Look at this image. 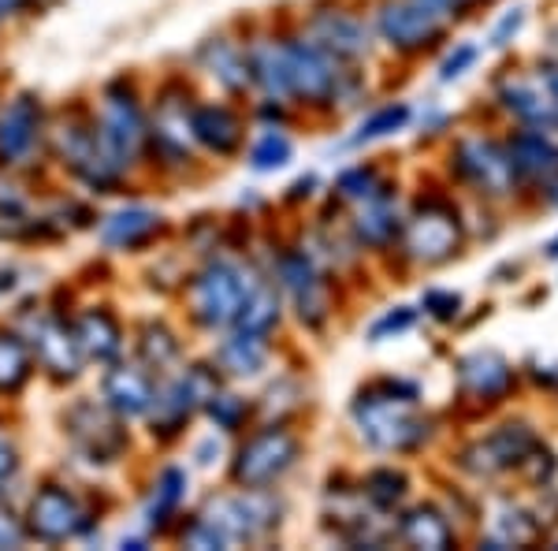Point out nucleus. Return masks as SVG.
Listing matches in <instances>:
<instances>
[{"mask_svg":"<svg viewBox=\"0 0 558 551\" xmlns=\"http://www.w3.org/2000/svg\"><path fill=\"white\" fill-rule=\"evenodd\" d=\"M205 64H209L213 79H220V83L231 89L250 83V60L242 57L239 49H231L228 41H213L209 49H205Z\"/></svg>","mask_w":558,"mask_h":551,"instance_id":"29","label":"nucleus"},{"mask_svg":"<svg viewBox=\"0 0 558 551\" xmlns=\"http://www.w3.org/2000/svg\"><path fill=\"white\" fill-rule=\"evenodd\" d=\"M183 484H186V477L179 474V469H168V474L160 477L157 503H153V522H165V514L172 511L175 503H179V495H183Z\"/></svg>","mask_w":558,"mask_h":551,"instance_id":"33","label":"nucleus"},{"mask_svg":"<svg viewBox=\"0 0 558 551\" xmlns=\"http://www.w3.org/2000/svg\"><path fill=\"white\" fill-rule=\"evenodd\" d=\"M250 284H254V279L235 265H209L191 287V302H194L197 321L213 324V328L216 324H231L239 318L242 302H246Z\"/></svg>","mask_w":558,"mask_h":551,"instance_id":"4","label":"nucleus"},{"mask_svg":"<svg viewBox=\"0 0 558 551\" xmlns=\"http://www.w3.org/2000/svg\"><path fill=\"white\" fill-rule=\"evenodd\" d=\"M402 540L413 548H447L451 544V526L436 511L417 507L402 518Z\"/></svg>","mask_w":558,"mask_h":551,"instance_id":"26","label":"nucleus"},{"mask_svg":"<svg viewBox=\"0 0 558 551\" xmlns=\"http://www.w3.org/2000/svg\"><path fill=\"white\" fill-rule=\"evenodd\" d=\"M510 165H514V171H525V176L551 179L558 176V149L551 142H544V134H521L510 146Z\"/></svg>","mask_w":558,"mask_h":551,"instance_id":"21","label":"nucleus"},{"mask_svg":"<svg viewBox=\"0 0 558 551\" xmlns=\"http://www.w3.org/2000/svg\"><path fill=\"white\" fill-rule=\"evenodd\" d=\"M410 321H413V313L410 310H399V313H391V318H384L380 324L373 328V339H380L384 332H402V328H410Z\"/></svg>","mask_w":558,"mask_h":551,"instance_id":"41","label":"nucleus"},{"mask_svg":"<svg viewBox=\"0 0 558 551\" xmlns=\"http://www.w3.org/2000/svg\"><path fill=\"white\" fill-rule=\"evenodd\" d=\"M287 52V83L291 94L305 101H331L339 94V68L324 45L317 41H291L283 45Z\"/></svg>","mask_w":558,"mask_h":551,"instance_id":"5","label":"nucleus"},{"mask_svg":"<svg viewBox=\"0 0 558 551\" xmlns=\"http://www.w3.org/2000/svg\"><path fill=\"white\" fill-rule=\"evenodd\" d=\"M533 451H536V440L525 424H502L495 436H488L484 444H476L470 455H465V466L476 469V474H495V469L529 463Z\"/></svg>","mask_w":558,"mask_h":551,"instance_id":"10","label":"nucleus"},{"mask_svg":"<svg viewBox=\"0 0 558 551\" xmlns=\"http://www.w3.org/2000/svg\"><path fill=\"white\" fill-rule=\"evenodd\" d=\"M75 410L86 418V424H78L71 418V424H75L71 432H75L78 444H86L89 451H97V455H116V451H120V432L105 418V410H97L94 403H83V406H75Z\"/></svg>","mask_w":558,"mask_h":551,"instance_id":"23","label":"nucleus"},{"mask_svg":"<svg viewBox=\"0 0 558 551\" xmlns=\"http://www.w3.org/2000/svg\"><path fill=\"white\" fill-rule=\"evenodd\" d=\"M354 418L362 424V436L380 451H410L428 436V421L417 414L413 387L380 384L362 392L354 403Z\"/></svg>","mask_w":558,"mask_h":551,"instance_id":"1","label":"nucleus"},{"mask_svg":"<svg viewBox=\"0 0 558 551\" xmlns=\"http://www.w3.org/2000/svg\"><path fill=\"white\" fill-rule=\"evenodd\" d=\"M23 544V526L12 511L0 503V548H20Z\"/></svg>","mask_w":558,"mask_h":551,"instance_id":"37","label":"nucleus"},{"mask_svg":"<svg viewBox=\"0 0 558 551\" xmlns=\"http://www.w3.org/2000/svg\"><path fill=\"white\" fill-rule=\"evenodd\" d=\"M462 384L473 395L495 399V395H502L510 387V366L499 355H473L462 361Z\"/></svg>","mask_w":558,"mask_h":551,"instance_id":"20","label":"nucleus"},{"mask_svg":"<svg viewBox=\"0 0 558 551\" xmlns=\"http://www.w3.org/2000/svg\"><path fill=\"white\" fill-rule=\"evenodd\" d=\"M399 231V216H395V205L387 194H368L365 197V209L357 216V235H362L365 242H387L391 235Z\"/></svg>","mask_w":558,"mask_h":551,"instance_id":"28","label":"nucleus"},{"mask_svg":"<svg viewBox=\"0 0 558 551\" xmlns=\"http://www.w3.org/2000/svg\"><path fill=\"white\" fill-rule=\"evenodd\" d=\"M26 0H0V12H20Z\"/></svg>","mask_w":558,"mask_h":551,"instance_id":"44","label":"nucleus"},{"mask_svg":"<svg viewBox=\"0 0 558 551\" xmlns=\"http://www.w3.org/2000/svg\"><path fill=\"white\" fill-rule=\"evenodd\" d=\"M220 366L235 376H254L260 366H265V336L257 332H239L235 339H228L220 347Z\"/></svg>","mask_w":558,"mask_h":551,"instance_id":"24","label":"nucleus"},{"mask_svg":"<svg viewBox=\"0 0 558 551\" xmlns=\"http://www.w3.org/2000/svg\"><path fill=\"white\" fill-rule=\"evenodd\" d=\"M502 97H507V105L514 108L525 123H533V128H558V101L544 79H521V83L507 86Z\"/></svg>","mask_w":558,"mask_h":551,"instance_id":"16","label":"nucleus"},{"mask_svg":"<svg viewBox=\"0 0 558 551\" xmlns=\"http://www.w3.org/2000/svg\"><path fill=\"white\" fill-rule=\"evenodd\" d=\"M31 529L41 540H52V544L57 540H71L86 529V511L78 507V500L64 492V488H45L31 503Z\"/></svg>","mask_w":558,"mask_h":551,"instance_id":"9","label":"nucleus"},{"mask_svg":"<svg viewBox=\"0 0 558 551\" xmlns=\"http://www.w3.org/2000/svg\"><path fill=\"white\" fill-rule=\"evenodd\" d=\"M175 339L172 336H168V332L165 328H153V324H149V328H146V339H142V355H146V361H149V366H168V361H172L175 358Z\"/></svg>","mask_w":558,"mask_h":551,"instance_id":"34","label":"nucleus"},{"mask_svg":"<svg viewBox=\"0 0 558 551\" xmlns=\"http://www.w3.org/2000/svg\"><path fill=\"white\" fill-rule=\"evenodd\" d=\"M205 526H213V532L220 537V544H242V540H254L260 532H268L279 522V503L272 495L260 492H242L228 495V500H216L209 514H205Z\"/></svg>","mask_w":558,"mask_h":551,"instance_id":"2","label":"nucleus"},{"mask_svg":"<svg viewBox=\"0 0 558 551\" xmlns=\"http://www.w3.org/2000/svg\"><path fill=\"white\" fill-rule=\"evenodd\" d=\"M279 318V306H276V291L268 284H260V279H254L250 284V291H246V302H242V310H239V324H242V332H257V336H265L268 328L276 324Z\"/></svg>","mask_w":558,"mask_h":551,"instance_id":"27","label":"nucleus"},{"mask_svg":"<svg viewBox=\"0 0 558 551\" xmlns=\"http://www.w3.org/2000/svg\"><path fill=\"white\" fill-rule=\"evenodd\" d=\"M458 168L465 179H473L476 187H484L488 194H502L514 183V165H510V153H502L492 142H462L458 149Z\"/></svg>","mask_w":558,"mask_h":551,"instance_id":"11","label":"nucleus"},{"mask_svg":"<svg viewBox=\"0 0 558 551\" xmlns=\"http://www.w3.org/2000/svg\"><path fill=\"white\" fill-rule=\"evenodd\" d=\"M157 231V213L149 209H123L116 216H108L105 228H101V239L108 247H138V242H146L149 235Z\"/></svg>","mask_w":558,"mask_h":551,"instance_id":"22","label":"nucleus"},{"mask_svg":"<svg viewBox=\"0 0 558 551\" xmlns=\"http://www.w3.org/2000/svg\"><path fill=\"white\" fill-rule=\"evenodd\" d=\"M279 279H283V287L291 291L294 306H299V318L320 324L324 313H328V291H324V279L317 276V268L302 254H287L279 261Z\"/></svg>","mask_w":558,"mask_h":551,"instance_id":"12","label":"nucleus"},{"mask_svg":"<svg viewBox=\"0 0 558 551\" xmlns=\"http://www.w3.org/2000/svg\"><path fill=\"white\" fill-rule=\"evenodd\" d=\"M34 347H38L41 366L52 369L57 376H75L78 366H83V347H78V339L52 318H41L34 324Z\"/></svg>","mask_w":558,"mask_h":551,"instance_id":"13","label":"nucleus"},{"mask_svg":"<svg viewBox=\"0 0 558 551\" xmlns=\"http://www.w3.org/2000/svg\"><path fill=\"white\" fill-rule=\"evenodd\" d=\"M97 139H101V146L116 165H131L138 157L142 139H146V123H142V112L131 94H108Z\"/></svg>","mask_w":558,"mask_h":551,"instance_id":"8","label":"nucleus"},{"mask_svg":"<svg viewBox=\"0 0 558 551\" xmlns=\"http://www.w3.org/2000/svg\"><path fill=\"white\" fill-rule=\"evenodd\" d=\"M458 239H462V231H458V216L439 202L421 205L417 216H413L410 228H407L410 257L428 261V265L451 257L458 250Z\"/></svg>","mask_w":558,"mask_h":551,"instance_id":"7","label":"nucleus"},{"mask_svg":"<svg viewBox=\"0 0 558 551\" xmlns=\"http://www.w3.org/2000/svg\"><path fill=\"white\" fill-rule=\"evenodd\" d=\"M376 179H373V171H365V168H357V171H350V176H343V191L350 197H368V194H376V191H368Z\"/></svg>","mask_w":558,"mask_h":551,"instance_id":"38","label":"nucleus"},{"mask_svg":"<svg viewBox=\"0 0 558 551\" xmlns=\"http://www.w3.org/2000/svg\"><path fill=\"white\" fill-rule=\"evenodd\" d=\"M105 403L112 406V410L128 414H146L153 406V381L146 369L138 366H116L112 373L105 376Z\"/></svg>","mask_w":558,"mask_h":551,"instance_id":"15","label":"nucleus"},{"mask_svg":"<svg viewBox=\"0 0 558 551\" xmlns=\"http://www.w3.org/2000/svg\"><path fill=\"white\" fill-rule=\"evenodd\" d=\"M425 306L432 313H436V318H454L458 313V295H444V291H432L428 298H425Z\"/></svg>","mask_w":558,"mask_h":551,"instance_id":"39","label":"nucleus"},{"mask_svg":"<svg viewBox=\"0 0 558 551\" xmlns=\"http://www.w3.org/2000/svg\"><path fill=\"white\" fill-rule=\"evenodd\" d=\"M454 8V0H395L380 12V31L399 49H421L432 38H439Z\"/></svg>","mask_w":558,"mask_h":551,"instance_id":"3","label":"nucleus"},{"mask_svg":"<svg viewBox=\"0 0 558 551\" xmlns=\"http://www.w3.org/2000/svg\"><path fill=\"white\" fill-rule=\"evenodd\" d=\"M402 492H407V477L395 474V469H376V474H368V481H365V495L373 503H380V507H391Z\"/></svg>","mask_w":558,"mask_h":551,"instance_id":"31","label":"nucleus"},{"mask_svg":"<svg viewBox=\"0 0 558 551\" xmlns=\"http://www.w3.org/2000/svg\"><path fill=\"white\" fill-rule=\"evenodd\" d=\"M250 71L257 75V83L276 97H291V83H287V52L283 45H257L250 52Z\"/></svg>","mask_w":558,"mask_h":551,"instance_id":"25","label":"nucleus"},{"mask_svg":"<svg viewBox=\"0 0 558 551\" xmlns=\"http://www.w3.org/2000/svg\"><path fill=\"white\" fill-rule=\"evenodd\" d=\"M191 134L216 153H231L242 139L239 120L228 112V108H197L194 120H191Z\"/></svg>","mask_w":558,"mask_h":551,"instance_id":"19","label":"nucleus"},{"mask_svg":"<svg viewBox=\"0 0 558 551\" xmlns=\"http://www.w3.org/2000/svg\"><path fill=\"white\" fill-rule=\"evenodd\" d=\"M12 474H15V447L0 440V484H4Z\"/></svg>","mask_w":558,"mask_h":551,"instance_id":"42","label":"nucleus"},{"mask_svg":"<svg viewBox=\"0 0 558 551\" xmlns=\"http://www.w3.org/2000/svg\"><path fill=\"white\" fill-rule=\"evenodd\" d=\"M539 79H544V83H547V89H551V94H555V101H558V68H547V71H544V75H539Z\"/></svg>","mask_w":558,"mask_h":551,"instance_id":"43","label":"nucleus"},{"mask_svg":"<svg viewBox=\"0 0 558 551\" xmlns=\"http://www.w3.org/2000/svg\"><path fill=\"white\" fill-rule=\"evenodd\" d=\"M294 458H299L294 436H287L283 429H265L260 436H254L239 451L235 477L250 488H265V484H272L279 474H287V469L294 466Z\"/></svg>","mask_w":558,"mask_h":551,"instance_id":"6","label":"nucleus"},{"mask_svg":"<svg viewBox=\"0 0 558 551\" xmlns=\"http://www.w3.org/2000/svg\"><path fill=\"white\" fill-rule=\"evenodd\" d=\"M75 339H78V347H83V355L97 361H112L120 355V324L105 310H89L86 318L78 321Z\"/></svg>","mask_w":558,"mask_h":551,"instance_id":"18","label":"nucleus"},{"mask_svg":"<svg viewBox=\"0 0 558 551\" xmlns=\"http://www.w3.org/2000/svg\"><path fill=\"white\" fill-rule=\"evenodd\" d=\"M454 4H465V0H454Z\"/></svg>","mask_w":558,"mask_h":551,"instance_id":"45","label":"nucleus"},{"mask_svg":"<svg viewBox=\"0 0 558 551\" xmlns=\"http://www.w3.org/2000/svg\"><path fill=\"white\" fill-rule=\"evenodd\" d=\"M407 120H410V108H407V105H391V108L376 112L373 120L365 123V128H362V139H380V134H391V131H399Z\"/></svg>","mask_w":558,"mask_h":551,"instance_id":"35","label":"nucleus"},{"mask_svg":"<svg viewBox=\"0 0 558 551\" xmlns=\"http://www.w3.org/2000/svg\"><path fill=\"white\" fill-rule=\"evenodd\" d=\"M317 45H324L331 57H362L368 38L357 20H350L343 12H324L317 20Z\"/></svg>","mask_w":558,"mask_h":551,"instance_id":"17","label":"nucleus"},{"mask_svg":"<svg viewBox=\"0 0 558 551\" xmlns=\"http://www.w3.org/2000/svg\"><path fill=\"white\" fill-rule=\"evenodd\" d=\"M473 60H476V49H473V45H462V49H458L454 57H451V60H447V64H444V79H454V75H462V68H470Z\"/></svg>","mask_w":558,"mask_h":551,"instance_id":"40","label":"nucleus"},{"mask_svg":"<svg viewBox=\"0 0 558 551\" xmlns=\"http://www.w3.org/2000/svg\"><path fill=\"white\" fill-rule=\"evenodd\" d=\"M38 120L41 112L31 97H20V101L0 116V160L4 165H15V160H23L31 153L34 139H38Z\"/></svg>","mask_w":558,"mask_h":551,"instance_id":"14","label":"nucleus"},{"mask_svg":"<svg viewBox=\"0 0 558 551\" xmlns=\"http://www.w3.org/2000/svg\"><path fill=\"white\" fill-rule=\"evenodd\" d=\"M287 160H291V142H287L279 131H268L254 146V168H260V171L279 168V165H287Z\"/></svg>","mask_w":558,"mask_h":551,"instance_id":"32","label":"nucleus"},{"mask_svg":"<svg viewBox=\"0 0 558 551\" xmlns=\"http://www.w3.org/2000/svg\"><path fill=\"white\" fill-rule=\"evenodd\" d=\"M209 410L223 429H235V424L242 421V414H246V406H242V399H235V395H213Z\"/></svg>","mask_w":558,"mask_h":551,"instance_id":"36","label":"nucleus"},{"mask_svg":"<svg viewBox=\"0 0 558 551\" xmlns=\"http://www.w3.org/2000/svg\"><path fill=\"white\" fill-rule=\"evenodd\" d=\"M31 376V355L15 336L0 332V392H15Z\"/></svg>","mask_w":558,"mask_h":551,"instance_id":"30","label":"nucleus"}]
</instances>
